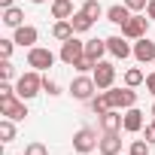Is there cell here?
I'll return each mask as SVG.
<instances>
[{
  "label": "cell",
  "mask_w": 155,
  "mask_h": 155,
  "mask_svg": "<svg viewBox=\"0 0 155 155\" xmlns=\"http://www.w3.org/2000/svg\"><path fill=\"white\" fill-rule=\"evenodd\" d=\"M143 82H146V73H143L140 67H128V70H125V85L137 88V85H143Z\"/></svg>",
  "instance_id": "603a6c76"
},
{
  "label": "cell",
  "mask_w": 155,
  "mask_h": 155,
  "mask_svg": "<svg viewBox=\"0 0 155 155\" xmlns=\"http://www.w3.org/2000/svg\"><path fill=\"white\" fill-rule=\"evenodd\" d=\"M143 128H146L143 110H140V107H131V110H125V122H122V131H128V134H140Z\"/></svg>",
  "instance_id": "4fadbf2b"
},
{
  "label": "cell",
  "mask_w": 155,
  "mask_h": 155,
  "mask_svg": "<svg viewBox=\"0 0 155 155\" xmlns=\"http://www.w3.org/2000/svg\"><path fill=\"white\" fill-rule=\"evenodd\" d=\"M94 67H97V61H91L88 55H82L79 61L73 64V70H79V73H94Z\"/></svg>",
  "instance_id": "484cf974"
},
{
  "label": "cell",
  "mask_w": 155,
  "mask_h": 155,
  "mask_svg": "<svg viewBox=\"0 0 155 155\" xmlns=\"http://www.w3.org/2000/svg\"><path fill=\"white\" fill-rule=\"evenodd\" d=\"M43 91H46L49 97H58V94H61V85H58L55 79H49V76H43Z\"/></svg>",
  "instance_id": "83f0119b"
},
{
  "label": "cell",
  "mask_w": 155,
  "mask_h": 155,
  "mask_svg": "<svg viewBox=\"0 0 155 155\" xmlns=\"http://www.w3.org/2000/svg\"><path fill=\"white\" fill-rule=\"evenodd\" d=\"M107 94H110L113 110H131V107H137V91L131 85H125V88H107Z\"/></svg>",
  "instance_id": "8992f818"
},
{
  "label": "cell",
  "mask_w": 155,
  "mask_h": 155,
  "mask_svg": "<svg viewBox=\"0 0 155 155\" xmlns=\"http://www.w3.org/2000/svg\"><path fill=\"white\" fill-rule=\"evenodd\" d=\"M134 58L140 64H155V40H149V37L134 40Z\"/></svg>",
  "instance_id": "7c38bea8"
},
{
  "label": "cell",
  "mask_w": 155,
  "mask_h": 155,
  "mask_svg": "<svg viewBox=\"0 0 155 155\" xmlns=\"http://www.w3.org/2000/svg\"><path fill=\"white\" fill-rule=\"evenodd\" d=\"M146 88H149V94L155 97V73H146V82H143Z\"/></svg>",
  "instance_id": "836d02e7"
},
{
  "label": "cell",
  "mask_w": 155,
  "mask_h": 155,
  "mask_svg": "<svg viewBox=\"0 0 155 155\" xmlns=\"http://www.w3.org/2000/svg\"><path fill=\"white\" fill-rule=\"evenodd\" d=\"M94 91H97V82H94V76H88V73H79V76L70 82V94H73L76 101H91Z\"/></svg>",
  "instance_id": "7a4b0ae2"
},
{
  "label": "cell",
  "mask_w": 155,
  "mask_h": 155,
  "mask_svg": "<svg viewBox=\"0 0 155 155\" xmlns=\"http://www.w3.org/2000/svg\"><path fill=\"white\" fill-rule=\"evenodd\" d=\"M149 149H152V143H146V140H134L131 149H128V155H149Z\"/></svg>",
  "instance_id": "4316f807"
},
{
  "label": "cell",
  "mask_w": 155,
  "mask_h": 155,
  "mask_svg": "<svg viewBox=\"0 0 155 155\" xmlns=\"http://www.w3.org/2000/svg\"><path fill=\"white\" fill-rule=\"evenodd\" d=\"M94 82H97V91H107V88H113V82H116V67L110 64V61H97V67H94Z\"/></svg>",
  "instance_id": "9c48e42d"
},
{
  "label": "cell",
  "mask_w": 155,
  "mask_h": 155,
  "mask_svg": "<svg viewBox=\"0 0 155 155\" xmlns=\"http://www.w3.org/2000/svg\"><path fill=\"white\" fill-rule=\"evenodd\" d=\"M152 125H155V116H152Z\"/></svg>",
  "instance_id": "ab89813d"
},
{
  "label": "cell",
  "mask_w": 155,
  "mask_h": 155,
  "mask_svg": "<svg viewBox=\"0 0 155 155\" xmlns=\"http://www.w3.org/2000/svg\"><path fill=\"white\" fill-rule=\"evenodd\" d=\"M15 46H21V49H34L37 46V40H40V31L34 28V25H21V28H15Z\"/></svg>",
  "instance_id": "5bb4252c"
},
{
  "label": "cell",
  "mask_w": 155,
  "mask_h": 155,
  "mask_svg": "<svg viewBox=\"0 0 155 155\" xmlns=\"http://www.w3.org/2000/svg\"><path fill=\"white\" fill-rule=\"evenodd\" d=\"M88 104H91V110H94L97 116H101V113H107V110H113V104H110V94H107V91H97Z\"/></svg>",
  "instance_id": "7402d4cb"
},
{
  "label": "cell",
  "mask_w": 155,
  "mask_h": 155,
  "mask_svg": "<svg viewBox=\"0 0 155 155\" xmlns=\"http://www.w3.org/2000/svg\"><path fill=\"white\" fill-rule=\"evenodd\" d=\"M122 122H125V110H107L97 116L101 131H122Z\"/></svg>",
  "instance_id": "9a60e30c"
},
{
  "label": "cell",
  "mask_w": 155,
  "mask_h": 155,
  "mask_svg": "<svg viewBox=\"0 0 155 155\" xmlns=\"http://www.w3.org/2000/svg\"><path fill=\"white\" fill-rule=\"evenodd\" d=\"M122 3H125L131 12H143V9L149 6V0H122Z\"/></svg>",
  "instance_id": "4dcf8cb0"
},
{
  "label": "cell",
  "mask_w": 155,
  "mask_h": 155,
  "mask_svg": "<svg viewBox=\"0 0 155 155\" xmlns=\"http://www.w3.org/2000/svg\"><path fill=\"white\" fill-rule=\"evenodd\" d=\"M97 143H101V137H97L94 128H79V131L73 134V149L82 152V155H91L97 149Z\"/></svg>",
  "instance_id": "277c9868"
},
{
  "label": "cell",
  "mask_w": 155,
  "mask_h": 155,
  "mask_svg": "<svg viewBox=\"0 0 155 155\" xmlns=\"http://www.w3.org/2000/svg\"><path fill=\"white\" fill-rule=\"evenodd\" d=\"M82 55H85V40H79V37L64 40V43H61V52H58V58H61L67 67H73V64L79 61Z\"/></svg>",
  "instance_id": "3957f363"
},
{
  "label": "cell",
  "mask_w": 155,
  "mask_h": 155,
  "mask_svg": "<svg viewBox=\"0 0 155 155\" xmlns=\"http://www.w3.org/2000/svg\"><path fill=\"white\" fill-rule=\"evenodd\" d=\"M143 131H146V143H152V146H155V125L149 122V125H146Z\"/></svg>",
  "instance_id": "e575fe53"
},
{
  "label": "cell",
  "mask_w": 155,
  "mask_h": 155,
  "mask_svg": "<svg viewBox=\"0 0 155 155\" xmlns=\"http://www.w3.org/2000/svg\"><path fill=\"white\" fill-rule=\"evenodd\" d=\"M0 140L3 143H12L15 140V119H0Z\"/></svg>",
  "instance_id": "cb8c5ba5"
},
{
  "label": "cell",
  "mask_w": 155,
  "mask_h": 155,
  "mask_svg": "<svg viewBox=\"0 0 155 155\" xmlns=\"http://www.w3.org/2000/svg\"><path fill=\"white\" fill-rule=\"evenodd\" d=\"M82 12H85L88 18H94V21H97L101 15H107L104 6H101V0H85V3H82Z\"/></svg>",
  "instance_id": "d4e9b609"
},
{
  "label": "cell",
  "mask_w": 155,
  "mask_h": 155,
  "mask_svg": "<svg viewBox=\"0 0 155 155\" xmlns=\"http://www.w3.org/2000/svg\"><path fill=\"white\" fill-rule=\"evenodd\" d=\"M55 64V52L52 49H43V46H34V49H28V67H34V70H49Z\"/></svg>",
  "instance_id": "ba28073f"
},
{
  "label": "cell",
  "mask_w": 155,
  "mask_h": 155,
  "mask_svg": "<svg viewBox=\"0 0 155 155\" xmlns=\"http://www.w3.org/2000/svg\"><path fill=\"white\" fill-rule=\"evenodd\" d=\"M107 49H110V55H113V58H119V61H125V58H131V55H134L131 40H128V37H122V34L107 37Z\"/></svg>",
  "instance_id": "30bf717a"
},
{
  "label": "cell",
  "mask_w": 155,
  "mask_h": 155,
  "mask_svg": "<svg viewBox=\"0 0 155 155\" xmlns=\"http://www.w3.org/2000/svg\"><path fill=\"white\" fill-rule=\"evenodd\" d=\"M73 0H52V18H73Z\"/></svg>",
  "instance_id": "ffe728a7"
},
{
  "label": "cell",
  "mask_w": 155,
  "mask_h": 155,
  "mask_svg": "<svg viewBox=\"0 0 155 155\" xmlns=\"http://www.w3.org/2000/svg\"><path fill=\"white\" fill-rule=\"evenodd\" d=\"M52 37H55L58 43H64V40L76 37V31H73V21H70V18H58V21L52 25Z\"/></svg>",
  "instance_id": "e0dca14e"
},
{
  "label": "cell",
  "mask_w": 155,
  "mask_h": 155,
  "mask_svg": "<svg viewBox=\"0 0 155 155\" xmlns=\"http://www.w3.org/2000/svg\"><path fill=\"white\" fill-rule=\"evenodd\" d=\"M25 155H49V149H46V143L34 140V143H28V146H25Z\"/></svg>",
  "instance_id": "f1b7e54d"
},
{
  "label": "cell",
  "mask_w": 155,
  "mask_h": 155,
  "mask_svg": "<svg viewBox=\"0 0 155 155\" xmlns=\"http://www.w3.org/2000/svg\"><path fill=\"white\" fill-rule=\"evenodd\" d=\"M131 15H134V12H131L125 3H116V6H110V9H107V21H113L116 28H122V25L131 18Z\"/></svg>",
  "instance_id": "2e32d148"
},
{
  "label": "cell",
  "mask_w": 155,
  "mask_h": 155,
  "mask_svg": "<svg viewBox=\"0 0 155 155\" xmlns=\"http://www.w3.org/2000/svg\"><path fill=\"white\" fill-rule=\"evenodd\" d=\"M43 91V76H40V70H28V73H21L18 79H15V94L21 97V101H31V97H37Z\"/></svg>",
  "instance_id": "6da1fadb"
},
{
  "label": "cell",
  "mask_w": 155,
  "mask_h": 155,
  "mask_svg": "<svg viewBox=\"0 0 155 155\" xmlns=\"http://www.w3.org/2000/svg\"><path fill=\"white\" fill-rule=\"evenodd\" d=\"M12 49H15V40H0V58H12Z\"/></svg>",
  "instance_id": "1f68e13d"
},
{
  "label": "cell",
  "mask_w": 155,
  "mask_h": 155,
  "mask_svg": "<svg viewBox=\"0 0 155 155\" xmlns=\"http://www.w3.org/2000/svg\"><path fill=\"white\" fill-rule=\"evenodd\" d=\"M70 21H73V31H76V34H88V31L94 28V18H88V15H85L82 9H76Z\"/></svg>",
  "instance_id": "d6986e66"
},
{
  "label": "cell",
  "mask_w": 155,
  "mask_h": 155,
  "mask_svg": "<svg viewBox=\"0 0 155 155\" xmlns=\"http://www.w3.org/2000/svg\"><path fill=\"white\" fill-rule=\"evenodd\" d=\"M110 49H107V40H85V55L91 58V61H104V55H107Z\"/></svg>",
  "instance_id": "ac0fdd59"
},
{
  "label": "cell",
  "mask_w": 155,
  "mask_h": 155,
  "mask_svg": "<svg viewBox=\"0 0 155 155\" xmlns=\"http://www.w3.org/2000/svg\"><path fill=\"white\" fill-rule=\"evenodd\" d=\"M0 116H6V119H28V104L18 97V94H9V97H0Z\"/></svg>",
  "instance_id": "5b68a950"
},
{
  "label": "cell",
  "mask_w": 155,
  "mask_h": 155,
  "mask_svg": "<svg viewBox=\"0 0 155 155\" xmlns=\"http://www.w3.org/2000/svg\"><path fill=\"white\" fill-rule=\"evenodd\" d=\"M0 6H3V9H9V6H12V0H0Z\"/></svg>",
  "instance_id": "8d00e7d4"
},
{
  "label": "cell",
  "mask_w": 155,
  "mask_h": 155,
  "mask_svg": "<svg viewBox=\"0 0 155 155\" xmlns=\"http://www.w3.org/2000/svg\"><path fill=\"white\" fill-rule=\"evenodd\" d=\"M12 76H15V67H12V61L9 58H3V64H0V79H12Z\"/></svg>",
  "instance_id": "f546056e"
},
{
  "label": "cell",
  "mask_w": 155,
  "mask_h": 155,
  "mask_svg": "<svg viewBox=\"0 0 155 155\" xmlns=\"http://www.w3.org/2000/svg\"><path fill=\"white\" fill-rule=\"evenodd\" d=\"M146 15L155 21V0H149V6H146Z\"/></svg>",
  "instance_id": "d590c367"
},
{
  "label": "cell",
  "mask_w": 155,
  "mask_h": 155,
  "mask_svg": "<svg viewBox=\"0 0 155 155\" xmlns=\"http://www.w3.org/2000/svg\"><path fill=\"white\" fill-rule=\"evenodd\" d=\"M31 3H37V6H40V3H46V0H31Z\"/></svg>",
  "instance_id": "74e56055"
},
{
  "label": "cell",
  "mask_w": 155,
  "mask_h": 155,
  "mask_svg": "<svg viewBox=\"0 0 155 155\" xmlns=\"http://www.w3.org/2000/svg\"><path fill=\"white\" fill-rule=\"evenodd\" d=\"M152 116H155V104H152Z\"/></svg>",
  "instance_id": "f35d334b"
},
{
  "label": "cell",
  "mask_w": 155,
  "mask_h": 155,
  "mask_svg": "<svg viewBox=\"0 0 155 155\" xmlns=\"http://www.w3.org/2000/svg\"><path fill=\"white\" fill-rule=\"evenodd\" d=\"M97 152L101 155H122V137H119V131H104L101 143H97Z\"/></svg>",
  "instance_id": "8fae6325"
},
{
  "label": "cell",
  "mask_w": 155,
  "mask_h": 155,
  "mask_svg": "<svg viewBox=\"0 0 155 155\" xmlns=\"http://www.w3.org/2000/svg\"><path fill=\"white\" fill-rule=\"evenodd\" d=\"M9 94H15V85H9L3 79V82H0V97H9Z\"/></svg>",
  "instance_id": "d6a6232c"
},
{
  "label": "cell",
  "mask_w": 155,
  "mask_h": 155,
  "mask_svg": "<svg viewBox=\"0 0 155 155\" xmlns=\"http://www.w3.org/2000/svg\"><path fill=\"white\" fill-rule=\"evenodd\" d=\"M149 15H131L125 25H122V37H128V40H140V37H146V31H149Z\"/></svg>",
  "instance_id": "52a82bcc"
},
{
  "label": "cell",
  "mask_w": 155,
  "mask_h": 155,
  "mask_svg": "<svg viewBox=\"0 0 155 155\" xmlns=\"http://www.w3.org/2000/svg\"><path fill=\"white\" fill-rule=\"evenodd\" d=\"M3 25H6V28H12V31H15V28H21V25H25V12H21L18 6L3 9Z\"/></svg>",
  "instance_id": "44dd1931"
}]
</instances>
